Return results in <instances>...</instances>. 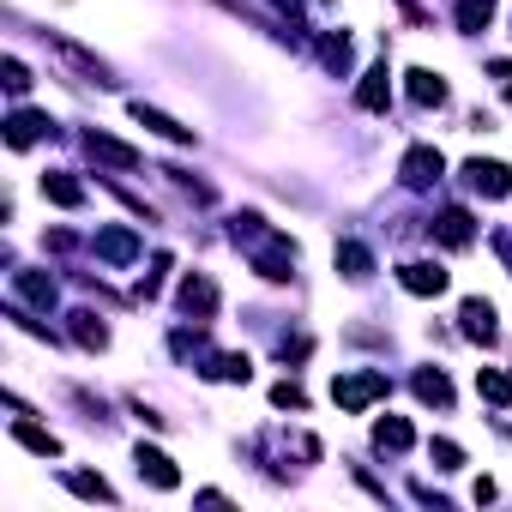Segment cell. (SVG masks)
Instances as JSON below:
<instances>
[{
  "instance_id": "4fadbf2b",
  "label": "cell",
  "mask_w": 512,
  "mask_h": 512,
  "mask_svg": "<svg viewBox=\"0 0 512 512\" xmlns=\"http://www.w3.org/2000/svg\"><path fill=\"white\" fill-rule=\"evenodd\" d=\"M85 151H91L97 163H115V169H139V151H133V145H121V139H109V133H85Z\"/></svg>"
},
{
  "instance_id": "7a4b0ae2",
  "label": "cell",
  "mask_w": 512,
  "mask_h": 512,
  "mask_svg": "<svg viewBox=\"0 0 512 512\" xmlns=\"http://www.w3.org/2000/svg\"><path fill=\"white\" fill-rule=\"evenodd\" d=\"M290 266H296V241L290 235H260V241H253V272H260V278L284 284Z\"/></svg>"
},
{
  "instance_id": "9a60e30c",
  "label": "cell",
  "mask_w": 512,
  "mask_h": 512,
  "mask_svg": "<svg viewBox=\"0 0 512 512\" xmlns=\"http://www.w3.org/2000/svg\"><path fill=\"white\" fill-rule=\"evenodd\" d=\"M428 229H434V241H446V247H470V235H476V229H470V211H458V205L440 211Z\"/></svg>"
},
{
  "instance_id": "7c38bea8",
  "label": "cell",
  "mask_w": 512,
  "mask_h": 512,
  "mask_svg": "<svg viewBox=\"0 0 512 512\" xmlns=\"http://www.w3.org/2000/svg\"><path fill=\"white\" fill-rule=\"evenodd\" d=\"M181 308H187L193 320H211V314H217V284H211V278H199V272H193V278H181Z\"/></svg>"
},
{
  "instance_id": "9c48e42d",
  "label": "cell",
  "mask_w": 512,
  "mask_h": 512,
  "mask_svg": "<svg viewBox=\"0 0 512 512\" xmlns=\"http://www.w3.org/2000/svg\"><path fill=\"white\" fill-rule=\"evenodd\" d=\"M133 121L139 127H151L157 139H169V145H193V127H181L175 115H163V109H151V103H133Z\"/></svg>"
},
{
  "instance_id": "6da1fadb",
  "label": "cell",
  "mask_w": 512,
  "mask_h": 512,
  "mask_svg": "<svg viewBox=\"0 0 512 512\" xmlns=\"http://www.w3.org/2000/svg\"><path fill=\"white\" fill-rule=\"evenodd\" d=\"M332 398H338V410H368L374 398H386V374H380V368L338 374V380H332Z\"/></svg>"
},
{
  "instance_id": "83f0119b",
  "label": "cell",
  "mask_w": 512,
  "mask_h": 512,
  "mask_svg": "<svg viewBox=\"0 0 512 512\" xmlns=\"http://www.w3.org/2000/svg\"><path fill=\"white\" fill-rule=\"evenodd\" d=\"M488 13H494V0H458V25H464V31H482Z\"/></svg>"
},
{
  "instance_id": "f1b7e54d",
  "label": "cell",
  "mask_w": 512,
  "mask_h": 512,
  "mask_svg": "<svg viewBox=\"0 0 512 512\" xmlns=\"http://www.w3.org/2000/svg\"><path fill=\"white\" fill-rule=\"evenodd\" d=\"M0 79H7V91H13V97H25V91H31V73H25V61H7V67H0Z\"/></svg>"
},
{
  "instance_id": "1f68e13d",
  "label": "cell",
  "mask_w": 512,
  "mask_h": 512,
  "mask_svg": "<svg viewBox=\"0 0 512 512\" xmlns=\"http://www.w3.org/2000/svg\"><path fill=\"white\" fill-rule=\"evenodd\" d=\"M494 79H500V91L512 97V61H494Z\"/></svg>"
},
{
  "instance_id": "ac0fdd59",
  "label": "cell",
  "mask_w": 512,
  "mask_h": 512,
  "mask_svg": "<svg viewBox=\"0 0 512 512\" xmlns=\"http://www.w3.org/2000/svg\"><path fill=\"white\" fill-rule=\"evenodd\" d=\"M410 440H416V428H410L404 416H386V422H374V446H380V452H410Z\"/></svg>"
},
{
  "instance_id": "44dd1931",
  "label": "cell",
  "mask_w": 512,
  "mask_h": 512,
  "mask_svg": "<svg viewBox=\"0 0 512 512\" xmlns=\"http://www.w3.org/2000/svg\"><path fill=\"white\" fill-rule=\"evenodd\" d=\"M43 193H49L55 205H67V211H73V205H85V187H79L73 175H61V169H55V175H43Z\"/></svg>"
},
{
  "instance_id": "4dcf8cb0",
  "label": "cell",
  "mask_w": 512,
  "mask_h": 512,
  "mask_svg": "<svg viewBox=\"0 0 512 512\" xmlns=\"http://www.w3.org/2000/svg\"><path fill=\"white\" fill-rule=\"evenodd\" d=\"M428 452H434V470H458V464H464V452H458L452 440H434Z\"/></svg>"
},
{
  "instance_id": "d6a6232c",
  "label": "cell",
  "mask_w": 512,
  "mask_h": 512,
  "mask_svg": "<svg viewBox=\"0 0 512 512\" xmlns=\"http://www.w3.org/2000/svg\"><path fill=\"white\" fill-rule=\"evenodd\" d=\"M494 247H500V253H506V260H512V235H500V241H494Z\"/></svg>"
},
{
  "instance_id": "484cf974",
  "label": "cell",
  "mask_w": 512,
  "mask_h": 512,
  "mask_svg": "<svg viewBox=\"0 0 512 512\" xmlns=\"http://www.w3.org/2000/svg\"><path fill=\"white\" fill-rule=\"evenodd\" d=\"M320 61L332 73H350V37H320Z\"/></svg>"
},
{
  "instance_id": "d6986e66",
  "label": "cell",
  "mask_w": 512,
  "mask_h": 512,
  "mask_svg": "<svg viewBox=\"0 0 512 512\" xmlns=\"http://www.w3.org/2000/svg\"><path fill=\"white\" fill-rule=\"evenodd\" d=\"M476 392H482L494 410H506V404H512V374H506V368H476Z\"/></svg>"
},
{
  "instance_id": "5bb4252c",
  "label": "cell",
  "mask_w": 512,
  "mask_h": 512,
  "mask_svg": "<svg viewBox=\"0 0 512 512\" xmlns=\"http://www.w3.org/2000/svg\"><path fill=\"white\" fill-rule=\"evenodd\" d=\"M404 79H410V103H422V109H440V103H446V79H440V73L410 67Z\"/></svg>"
},
{
  "instance_id": "52a82bcc",
  "label": "cell",
  "mask_w": 512,
  "mask_h": 512,
  "mask_svg": "<svg viewBox=\"0 0 512 512\" xmlns=\"http://www.w3.org/2000/svg\"><path fill=\"white\" fill-rule=\"evenodd\" d=\"M97 260L133 266V260H139V235H133V229H97Z\"/></svg>"
},
{
  "instance_id": "8992f818",
  "label": "cell",
  "mask_w": 512,
  "mask_h": 512,
  "mask_svg": "<svg viewBox=\"0 0 512 512\" xmlns=\"http://www.w3.org/2000/svg\"><path fill=\"white\" fill-rule=\"evenodd\" d=\"M133 464H139V476H145L151 488H181V470H175V458H169V452L139 446V452H133Z\"/></svg>"
},
{
  "instance_id": "30bf717a",
  "label": "cell",
  "mask_w": 512,
  "mask_h": 512,
  "mask_svg": "<svg viewBox=\"0 0 512 512\" xmlns=\"http://www.w3.org/2000/svg\"><path fill=\"white\" fill-rule=\"evenodd\" d=\"M398 284H404L410 296H440V290H446V272H440L434 260H410V266H398Z\"/></svg>"
},
{
  "instance_id": "5b68a950",
  "label": "cell",
  "mask_w": 512,
  "mask_h": 512,
  "mask_svg": "<svg viewBox=\"0 0 512 512\" xmlns=\"http://www.w3.org/2000/svg\"><path fill=\"white\" fill-rule=\"evenodd\" d=\"M43 133H55V121H49V115H37V109H13V115H7V145H13V151L37 145Z\"/></svg>"
},
{
  "instance_id": "8fae6325",
  "label": "cell",
  "mask_w": 512,
  "mask_h": 512,
  "mask_svg": "<svg viewBox=\"0 0 512 512\" xmlns=\"http://www.w3.org/2000/svg\"><path fill=\"white\" fill-rule=\"evenodd\" d=\"M458 326H464V338H470V344H494V338H500V326H494V308H488V302H476V296L458 308Z\"/></svg>"
},
{
  "instance_id": "4316f807",
  "label": "cell",
  "mask_w": 512,
  "mask_h": 512,
  "mask_svg": "<svg viewBox=\"0 0 512 512\" xmlns=\"http://www.w3.org/2000/svg\"><path fill=\"white\" fill-rule=\"evenodd\" d=\"M67 482H73V494H85V500H115V488H109L103 476H85V470H73Z\"/></svg>"
},
{
  "instance_id": "7402d4cb",
  "label": "cell",
  "mask_w": 512,
  "mask_h": 512,
  "mask_svg": "<svg viewBox=\"0 0 512 512\" xmlns=\"http://www.w3.org/2000/svg\"><path fill=\"white\" fill-rule=\"evenodd\" d=\"M416 398H422V404H434V410H446V404H452V386H446V374H440V368H434V374L422 368V374H416Z\"/></svg>"
},
{
  "instance_id": "2e32d148",
  "label": "cell",
  "mask_w": 512,
  "mask_h": 512,
  "mask_svg": "<svg viewBox=\"0 0 512 512\" xmlns=\"http://www.w3.org/2000/svg\"><path fill=\"white\" fill-rule=\"evenodd\" d=\"M338 272H344L350 284H362V278L374 272V253H368L362 241H338Z\"/></svg>"
},
{
  "instance_id": "ffe728a7",
  "label": "cell",
  "mask_w": 512,
  "mask_h": 512,
  "mask_svg": "<svg viewBox=\"0 0 512 512\" xmlns=\"http://www.w3.org/2000/svg\"><path fill=\"white\" fill-rule=\"evenodd\" d=\"M13 290L37 308H55V278H43V272H13Z\"/></svg>"
},
{
  "instance_id": "e0dca14e",
  "label": "cell",
  "mask_w": 512,
  "mask_h": 512,
  "mask_svg": "<svg viewBox=\"0 0 512 512\" xmlns=\"http://www.w3.org/2000/svg\"><path fill=\"white\" fill-rule=\"evenodd\" d=\"M49 43L61 49V61H67V67H79L85 79H97V85H109V67H103L97 55H85V49H79V43H67V37H49Z\"/></svg>"
},
{
  "instance_id": "d4e9b609",
  "label": "cell",
  "mask_w": 512,
  "mask_h": 512,
  "mask_svg": "<svg viewBox=\"0 0 512 512\" xmlns=\"http://www.w3.org/2000/svg\"><path fill=\"white\" fill-rule=\"evenodd\" d=\"M211 380H241L247 386V374H253V362L247 356H211V368H205Z\"/></svg>"
},
{
  "instance_id": "cb8c5ba5",
  "label": "cell",
  "mask_w": 512,
  "mask_h": 512,
  "mask_svg": "<svg viewBox=\"0 0 512 512\" xmlns=\"http://www.w3.org/2000/svg\"><path fill=\"white\" fill-rule=\"evenodd\" d=\"M73 338H79L85 350H103V344H109V326H103L97 314H73Z\"/></svg>"
},
{
  "instance_id": "277c9868",
  "label": "cell",
  "mask_w": 512,
  "mask_h": 512,
  "mask_svg": "<svg viewBox=\"0 0 512 512\" xmlns=\"http://www.w3.org/2000/svg\"><path fill=\"white\" fill-rule=\"evenodd\" d=\"M440 175H446V157L434 145H410L404 151V187H434Z\"/></svg>"
},
{
  "instance_id": "ba28073f",
  "label": "cell",
  "mask_w": 512,
  "mask_h": 512,
  "mask_svg": "<svg viewBox=\"0 0 512 512\" xmlns=\"http://www.w3.org/2000/svg\"><path fill=\"white\" fill-rule=\"evenodd\" d=\"M356 103H362L368 115H386V103H392V73H386V61L362 73V85H356Z\"/></svg>"
},
{
  "instance_id": "f546056e",
  "label": "cell",
  "mask_w": 512,
  "mask_h": 512,
  "mask_svg": "<svg viewBox=\"0 0 512 512\" xmlns=\"http://www.w3.org/2000/svg\"><path fill=\"white\" fill-rule=\"evenodd\" d=\"M272 404H284V410H308V392L284 380V386H272Z\"/></svg>"
},
{
  "instance_id": "603a6c76",
  "label": "cell",
  "mask_w": 512,
  "mask_h": 512,
  "mask_svg": "<svg viewBox=\"0 0 512 512\" xmlns=\"http://www.w3.org/2000/svg\"><path fill=\"white\" fill-rule=\"evenodd\" d=\"M13 434H19V440H25L31 452H43V458H55V452H61V440H55L49 428H37V422H25V416L13 422Z\"/></svg>"
},
{
  "instance_id": "3957f363",
  "label": "cell",
  "mask_w": 512,
  "mask_h": 512,
  "mask_svg": "<svg viewBox=\"0 0 512 512\" xmlns=\"http://www.w3.org/2000/svg\"><path fill=\"white\" fill-rule=\"evenodd\" d=\"M464 181H470V193H482V199H506V193H512V169H506V163L470 157V163H464Z\"/></svg>"
}]
</instances>
